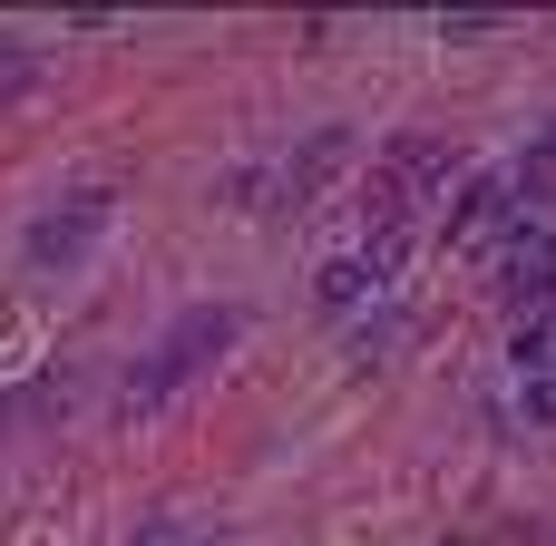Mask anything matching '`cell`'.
I'll return each instance as SVG.
<instances>
[{
    "label": "cell",
    "mask_w": 556,
    "mask_h": 546,
    "mask_svg": "<svg viewBox=\"0 0 556 546\" xmlns=\"http://www.w3.org/2000/svg\"><path fill=\"white\" fill-rule=\"evenodd\" d=\"M498 215H518V186H508V176H469L459 205H450V244H479Z\"/></svg>",
    "instance_id": "obj_5"
},
{
    "label": "cell",
    "mask_w": 556,
    "mask_h": 546,
    "mask_svg": "<svg viewBox=\"0 0 556 546\" xmlns=\"http://www.w3.org/2000/svg\"><path fill=\"white\" fill-rule=\"evenodd\" d=\"M342 166H352V127H313V137L283 156V205H313Z\"/></svg>",
    "instance_id": "obj_4"
},
{
    "label": "cell",
    "mask_w": 556,
    "mask_h": 546,
    "mask_svg": "<svg viewBox=\"0 0 556 546\" xmlns=\"http://www.w3.org/2000/svg\"><path fill=\"white\" fill-rule=\"evenodd\" d=\"M469 166H459V147L450 137H391L381 147V166H371V234H410V205H430V195H450Z\"/></svg>",
    "instance_id": "obj_1"
},
{
    "label": "cell",
    "mask_w": 556,
    "mask_h": 546,
    "mask_svg": "<svg viewBox=\"0 0 556 546\" xmlns=\"http://www.w3.org/2000/svg\"><path fill=\"white\" fill-rule=\"evenodd\" d=\"M108 215H117V195L108 186H78V195H59L29 234H20V254H29V274H68V264H88V244L108 234Z\"/></svg>",
    "instance_id": "obj_3"
},
{
    "label": "cell",
    "mask_w": 556,
    "mask_h": 546,
    "mask_svg": "<svg viewBox=\"0 0 556 546\" xmlns=\"http://www.w3.org/2000/svg\"><path fill=\"white\" fill-rule=\"evenodd\" d=\"M29 78H39V49L0 29V107H10V98H29Z\"/></svg>",
    "instance_id": "obj_6"
},
{
    "label": "cell",
    "mask_w": 556,
    "mask_h": 546,
    "mask_svg": "<svg viewBox=\"0 0 556 546\" xmlns=\"http://www.w3.org/2000/svg\"><path fill=\"white\" fill-rule=\"evenodd\" d=\"M235 332H244V313H235V303H195V313H186V322L156 342V361H137V371H127V391H117V401H127V410L176 401V391H186V381H195V371H205V361H215Z\"/></svg>",
    "instance_id": "obj_2"
}]
</instances>
